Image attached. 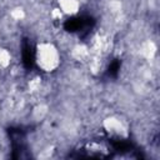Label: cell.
I'll return each instance as SVG.
<instances>
[{
	"instance_id": "6da1fadb",
	"label": "cell",
	"mask_w": 160,
	"mask_h": 160,
	"mask_svg": "<svg viewBox=\"0 0 160 160\" xmlns=\"http://www.w3.org/2000/svg\"><path fill=\"white\" fill-rule=\"evenodd\" d=\"M35 64L46 74L56 71L61 65V52L59 48L48 40H42L35 46Z\"/></svg>"
},
{
	"instance_id": "8992f818",
	"label": "cell",
	"mask_w": 160,
	"mask_h": 160,
	"mask_svg": "<svg viewBox=\"0 0 160 160\" xmlns=\"http://www.w3.org/2000/svg\"><path fill=\"white\" fill-rule=\"evenodd\" d=\"M12 62V52L8 48H0V69L6 70Z\"/></svg>"
},
{
	"instance_id": "3957f363",
	"label": "cell",
	"mask_w": 160,
	"mask_h": 160,
	"mask_svg": "<svg viewBox=\"0 0 160 160\" xmlns=\"http://www.w3.org/2000/svg\"><path fill=\"white\" fill-rule=\"evenodd\" d=\"M56 6L65 16H75L80 12L81 2L80 0H58Z\"/></svg>"
},
{
	"instance_id": "7a4b0ae2",
	"label": "cell",
	"mask_w": 160,
	"mask_h": 160,
	"mask_svg": "<svg viewBox=\"0 0 160 160\" xmlns=\"http://www.w3.org/2000/svg\"><path fill=\"white\" fill-rule=\"evenodd\" d=\"M102 129L114 138H126L128 136V125L126 122L116 115H109L102 120Z\"/></svg>"
},
{
	"instance_id": "5b68a950",
	"label": "cell",
	"mask_w": 160,
	"mask_h": 160,
	"mask_svg": "<svg viewBox=\"0 0 160 160\" xmlns=\"http://www.w3.org/2000/svg\"><path fill=\"white\" fill-rule=\"evenodd\" d=\"M140 51L142 54V56L148 60H152L155 54H156V45L154 41L151 40H148L145 42L141 44V48H140Z\"/></svg>"
},
{
	"instance_id": "277c9868",
	"label": "cell",
	"mask_w": 160,
	"mask_h": 160,
	"mask_svg": "<svg viewBox=\"0 0 160 160\" xmlns=\"http://www.w3.org/2000/svg\"><path fill=\"white\" fill-rule=\"evenodd\" d=\"M70 55L75 61H86V60H90L91 58V50L88 45L78 42L71 46Z\"/></svg>"
},
{
	"instance_id": "30bf717a",
	"label": "cell",
	"mask_w": 160,
	"mask_h": 160,
	"mask_svg": "<svg viewBox=\"0 0 160 160\" xmlns=\"http://www.w3.org/2000/svg\"><path fill=\"white\" fill-rule=\"evenodd\" d=\"M50 19L52 20V21H55V22H60V21H62V19L65 18V15L61 12V10L56 6V8H54V9H51L50 10Z\"/></svg>"
},
{
	"instance_id": "52a82bcc",
	"label": "cell",
	"mask_w": 160,
	"mask_h": 160,
	"mask_svg": "<svg viewBox=\"0 0 160 160\" xmlns=\"http://www.w3.org/2000/svg\"><path fill=\"white\" fill-rule=\"evenodd\" d=\"M48 111H49L48 105L44 104V102H41V104H38V105L34 108L31 115H32V118H34L36 121H40V120H42V119L46 116Z\"/></svg>"
},
{
	"instance_id": "9c48e42d",
	"label": "cell",
	"mask_w": 160,
	"mask_h": 160,
	"mask_svg": "<svg viewBox=\"0 0 160 160\" xmlns=\"http://www.w3.org/2000/svg\"><path fill=\"white\" fill-rule=\"evenodd\" d=\"M10 18L14 20V21H21V20H24L25 18H26V12H25V10L22 9V8H14V9H11V11H10Z\"/></svg>"
},
{
	"instance_id": "ba28073f",
	"label": "cell",
	"mask_w": 160,
	"mask_h": 160,
	"mask_svg": "<svg viewBox=\"0 0 160 160\" xmlns=\"http://www.w3.org/2000/svg\"><path fill=\"white\" fill-rule=\"evenodd\" d=\"M42 84H41V78L40 76H34L28 81V89L31 94H36L41 90Z\"/></svg>"
}]
</instances>
